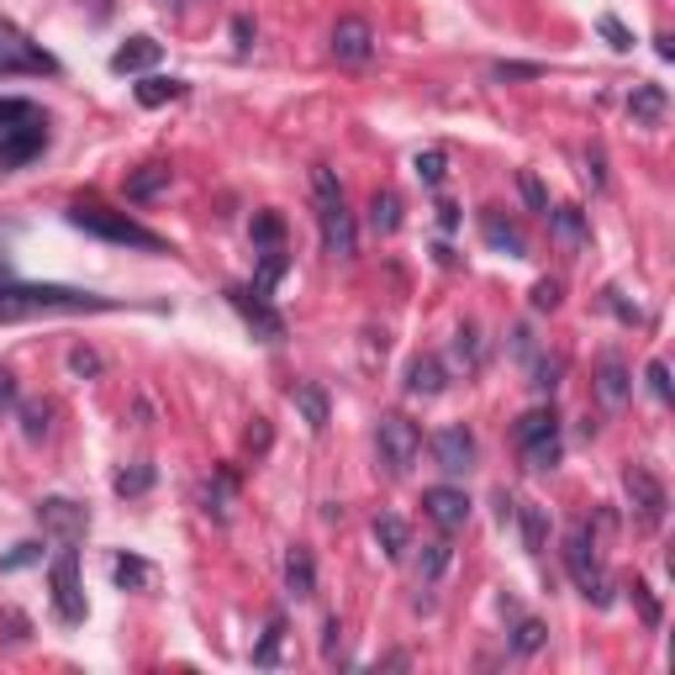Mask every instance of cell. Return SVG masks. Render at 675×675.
I'll use <instances>...</instances> for the list:
<instances>
[{
  "mask_svg": "<svg viewBox=\"0 0 675 675\" xmlns=\"http://www.w3.org/2000/svg\"><path fill=\"white\" fill-rule=\"evenodd\" d=\"M38 522H42V534H48V538H59V544H80L85 528H90V512H85L80 501H69V497H48V501H38Z\"/></svg>",
  "mask_w": 675,
  "mask_h": 675,
  "instance_id": "cell-10",
  "label": "cell"
},
{
  "mask_svg": "<svg viewBox=\"0 0 675 675\" xmlns=\"http://www.w3.org/2000/svg\"><path fill=\"white\" fill-rule=\"evenodd\" d=\"M422 512L433 517L443 534H454V528L470 522V497H464L459 486H428V491H422Z\"/></svg>",
  "mask_w": 675,
  "mask_h": 675,
  "instance_id": "cell-14",
  "label": "cell"
},
{
  "mask_svg": "<svg viewBox=\"0 0 675 675\" xmlns=\"http://www.w3.org/2000/svg\"><path fill=\"white\" fill-rule=\"evenodd\" d=\"M628 391H634V375H628V364L617 354H601L596 359V397H601V407H623L628 401Z\"/></svg>",
  "mask_w": 675,
  "mask_h": 675,
  "instance_id": "cell-16",
  "label": "cell"
},
{
  "mask_svg": "<svg viewBox=\"0 0 675 675\" xmlns=\"http://www.w3.org/2000/svg\"><path fill=\"white\" fill-rule=\"evenodd\" d=\"M32 559H42V549H38V544H17L11 555L0 559V570H21V565H32Z\"/></svg>",
  "mask_w": 675,
  "mask_h": 675,
  "instance_id": "cell-50",
  "label": "cell"
},
{
  "mask_svg": "<svg viewBox=\"0 0 675 675\" xmlns=\"http://www.w3.org/2000/svg\"><path fill=\"white\" fill-rule=\"evenodd\" d=\"M48 586H53V613L59 623L69 628H80L85 623V586H80V555H75V544H63L59 555H53V570H48Z\"/></svg>",
  "mask_w": 675,
  "mask_h": 675,
  "instance_id": "cell-6",
  "label": "cell"
},
{
  "mask_svg": "<svg viewBox=\"0 0 675 675\" xmlns=\"http://www.w3.org/2000/svg\"><path fill=\"white\" fill-rule=\"evenodd\" d=\"M148 486H154V464H127V470H117V480H111L117 497H143Z\"/></svg>",
  "mask_w": 675,
  "mask_h": 675,
  "instance_id": "cell-35",
  "label": "cell"
},
{
  "mask_svg": "<svg viewBox=\"0 0 675 675\" xmlns=\"http://www.w3.org/2000/svg\"><path fill=\"white\" fill-rule=\"evenodd\" d=\"M480 233H486V243H491L497 254H507V258H522V254H528V238H522V227H517V222H507L501 212H480Z\"/></svg>",
  "mask_w": 675,
  "mask_h": 675,
  "instance_id": "cell-20",
  "label": "cell"
},
{
  "mask_svg": "<svg viewBox=\"0 0 675 675\" xmlns=\"http://www.w3.org/2000/svg\"><path fill=\"white\" fill-rule=\"evenodd\" d=\"M370 227H375L380 238H391V233L401 227V196L397 190H375V196H370Z\"/></svg>",
  "mask_w": 675,
  "mask_h": 675,
  "instance_id": "cell-27",
  "label": "cell"
},
{
  "mask_svg": "<svg viewBox=\"0 0 675 675\" xmlns=\"http://www.w3.org/2000/svg\"><path fill=\"white\" fill-rule=\"evenodd\" d=\"M133 96H138V106L159 111V106H169V100L185 96V80H164V75H148V80L133 85Z\"/></svg>",
  "mask_w": 675,
  "mask_h": 675,
  "instance_id": "cell-26",
  "label": "cell"
},
{
  "mask_svg": "<svg viewBox=\"0 0 675 675\" xmlns=\"http://www.w3.org/2000/svg\"><path fill=\"white\" fill-rule=\"evenodd\" d=\"M517 522H522V544H528V555H544V534H549V522H544V507L522 501V507H517Z\"/></svg>",
  "mask_w": 675,
  "mask_h": 675,
  "instance_id": "cell-32",
  "label": "cell"
},
{
  "mask_svg": "<svg viewBox=\"0 0 675 675\" xmlns=\"http://www.w3.org/2000/svg\"><path fill=\"white\" fill-rule=\"evenodd\" d=\"M549 644V628L538 623V617H517V628H512V655H538Z\"/></svg>",
  "mask_w": 675,
  "mask_h": 675,
  "instance_id": "cell-33",
  "label": "cell"
},
{
  "mask_svg": "<svg viewBox=\"0 0 675 675\" xmlns=\"http://www.w3.org/2000/svg\"><path fill=\"white\" fill-rule=\"evenodd\" d=\"M412 169H418L422 185H443V175H449V159H443V154H418V164H412Z\"/></svg>",
  "mask_w": 675,
  "mask_h": 675,
  "instance_id": "cell-43",
  "label": "cell"
},
{
  "mask_svg": "<svg viewBox=\"0 0 675 675\" xmlns=\"http://www.w3.org/2000/svg\"><path fill=\"white\" fill-rule=\"evenodd\" d=\"M559 306V280H538L534 285V312H555Z\"/></svg>",
  "mask_w": 675,
  "mask_h": 675,
  "instance_id": "cell-47",
  "label": "cell"
},
{
  "mask_svg": "<svg viewBox=\"0 0 675 675\" xmlns=\"http://www.w3.org/2000/svg\"><path fill=\"white\" fill-rule=\"evenodd\" d=\"M454 359L464 364V370H480V333H476V327H459V338H454Z\"/></svg>",
  "mask_w": 675,
  "mask_h": 675,
  "instance_id": "cell-38",
  "label": "cell"
},
{
  "mask_svg": "<svg viewBox=\"0 0 675 675\" xmlns=\"http://www.w3.org/2000/svg\"><path fill=\"white\" fill-rule=\"evenodd\" d=\"M380 454H385V464H391V470H407V464H412V459L422 454L418 422H407V418H380Z\"/></svg>",
  "mask_w": 675,
  "mask_h": 675,
  "instance_id": "cell-11",
  "label": "cell"
},
{
  "mask_svg": "<svg viewBox=\"0 0 675 675\" xmlns=\"http://www.w3.org/2000/svg\"><path fill=\"white\" fill-rule=\"evenodd\" d=\"M443 385H449V370L438 354H418L407 364V397H443Z\"/></svg>",
  "mask_w": 675,
  "mask_h": 675,
  "instance_id": "cell-19",
  "label": "cell"
},
{
  "mask_svg": "<svg viewBox=\"0 0 675 675\" xmlns=\"http://www.w3.org/2000/svg\"><path fill=\"white\" fill-rule=\"evenodd\" d=\"M233 507H238V476L222 464V470H212L206 491H200V512L217 517V522H227V517H233Z\"/></svg>",
  "mask_w": 675,
  "mask_h": 675,
  "instance_id": "cell-18",
  "label": "cell"
},
{
  "mask_svg": "<svg viewBox=\"0 0 675 675\" xmlns=\"http://www.w3.org/2000/svg\"><path fill=\"white\" fill-rule=\"evenodd\" d=\"M375 544L385 559H401L407 555V522L401 517H375Z\"/></svg>",
  "mask_w": 675,
  "mask_h": 675,
  "instance_id": "cell-30",
  "label": "cell"
},
{
  "mask_svg": "<svg viewBox=\"0 0 675 675\" xmlns=\"http://www.w3.org/2000/svg\"><path fill=\"white\" fill-rule=\"evenodd\" d=\"M159 11H185V0H154Z\"/></svg>",
  "mask_w": 675,
  "mask_h": 675,
  "instance_id": "cell-59",
  "label": "cell"
},
{
  "mask_svg": "<svg viewBox=\"0 0 675 675\" xmlns=\"http://www.w3.org/2000/svg\"><path fill=\"white\" fill-rule=\"evenodd\" d=\"M649 391H655L659 401H671V364H665V359L649 364Z\"/></svg>",
  "mask_w": 675,
  "mask_h": 675,
  "instance_id": "cell-49",
  "label": "cell"
},
{
  "mask_svg": "<svg viewBox=\"0 0 675 675\" xmlns=\"http://www.w3.org/2000/svg\"><path fill=\"white\" fill-rule=\"evenodd\" d=\"M0 75H59V63L48 59L21 27L0 17Z\"/></svg>",
  "mask_w": 675,
  "mask_h": 675,
  "instance_id": "cell-7",
  "label": "cell"
},
{
  "mask_svg": "<svg viewBox=\"0 0 675 675\" xmlns=\"http://www.w3.org/2000/svg\"><path fill=\"white\" fill-rule=\"evenodd\" d=\"M233 42H238V53H248V48H254V21H248V17L233 21Z\"/></svg>",
  "mask_w": 675,
  "mask_h": 675,
  "instance_id": "cell-55",
  "label": "cell"
},
{
  "mask_svg": "<svg viewBox=\"0 0 675 675\" xmlns=\"http://www.w3.org/2000/svg\"><path fill=\"white\" fill-rule=\"evenodd\" d=\"M17 401H21V385H17V375H11V370L0 364V412H11Z\"/></svg>",
  "mask_w": 675,
  "mask_h": 675,
  "instance_id": "cell-52",
  "label": "cell"
},
{
  "mask_svg": "<svg viewBox=\"0 0 675 675\" xmlns=\"http://www.w3.org/2000/svg\"><path fill=\"white\" fill-rule=\"evenodd\" d=\"M538 63H497V80H538Z\"/></svg>",
  "mask_w": 675,
  "mask_h": 675,
  "instance_id": "cell-53",
  "label": "cell"
},
{
  "mask_svg": "<svg viewBox=\"0 0 675 675\" xmlns=\"http://www.w3.org/2000/svg\"><path fill=\"white\" fill-rule=\"evenodd\" d=\"M0 285H6V258H0Z\"/></svg>",
  "mask_w": 675,
  "mask_h": 675,
  "instance_id": "cell-60",
  "label": "cell"
},
{
  "mask_svg": "<svg viewBox=\"0 0 675 675\" xmlns=\"http://www.w3.org/2000/svg\"><path fill=\"white\" fill-rule=\"evenodd\" d=\"M343 655V628H338V617H327V628H322V659H338Z\"/></svg>",
  "mask_w": 675,
  "mask_h": 675,
  "instance_id": "cell-51",
  "label": "cell"
},
{
  "mask_svg": "<svg viewBox=\"0 0 675 675\" xmlns=\"http://www.w3.org/2000/svg\"><path fill=\"white\" fill-rule=\"evenodd\" d=\"M665 111H671L665 85H638L634 96H628V117H634L638 127H659V121H665Z\"/></svg>",
  "mask_w": 675,
  "mask_h": 675,
  "instance_id": "cell-21",
  "label": "cell"
},
{
  "mask_svg": "<svg viewBox=\"0 0 675 675\" xmlns=\"http://www.w3.org/2000/svg\"><path fill=\"white\" fill-rule=\"evenodd\" d=\"M586 164H591V169H586V175H591V185H607V175H601V148H591V154H586Z\"/></svg>",
  "mask_w": 675,
  "mask_h": 675,
  "instance_id": "cell-56",
  "label": "cell"
},
{
  "mask_svg": "<svg viewBox=\"0 0 675 675\" xmlns=\"http://www.w3.org/2000/svg\"><path fill=\"white\" fill-rule=\"evenodd\" d=\"M69 370L75 375H100V354L96 349H69Z\"/></svg>",
  "mask_w": 675,
  "mask_h": 675,
  "instance_id": "cell-48",
  "label": "cell"
},
{
  "mask_svg": "<svg viewBox=\"0 0 675 675\" xmlns=\"http://www.w3.org/2000/svg\"><path fill=\"white\" fill-rule=\"evenodd\" d=\"M433 459H438V470L443 476H464L470 464H476V433L470 428H438L433 433Z\"/></svg>",
  "mask_w": 675,
  "mask_h": 675,
  "instance_id": "cell-13",
  "label": "cell"
},
{
  "mask_svg": "<svg viewBox=\"0 0 675 675\" xmlns=\"http://www.w3.org/2000/svg\"><path fill=\"white\" fill-rule=\"evenodd\" d=\"M634 607H638V617H644V628H659V601H655V591L644 586V580H634Z\"/></svg>",
  "mask_w": 675,
  "mask_h": 675,
  "instance_id": "cell-41",
  "label": "cell"
},
{
  "mask_svg": "<svg viewBox=\"0 0 675 675\" xmlns=\"http://www.w3.org/2000/svg\"><path fill=\"white\" fill-rule=\"evenodd\" d=\"M291 401H296V412L306 418V428H312V433H322V428H327V418H333V407H327V391H322V385H296V391H291Z\"/></svg>",
  "mask_w": 675,
  "mask_h": 675,
  "instance_id": "cell-25",
  "label": "cell"
},
{
  "mask_svg": "<svg viewBox=\"0 0 675 675\" xmlns=\"http://www.w3.org/2000/svg\"><path fill=\"white\" fill-rule=\"evenodd\" d=\"M111 580H117V591H154L159 570H154L143 555H117L111 559Z\"/></svg>",
  "mask_w": 675,
  "mask_h": 675,
  "instance_id": "cell-22",
  "label": "cell"
},
{
  "mask_svg": "<svg viewBox=\"0 0 675 675\" xmlns=\"http://www.w3.org/2000/svg\"><path fill=\"white\" fill-rule=\"evenodd\" d=\"M280 238H285V222H280L275 212H258V217H254V243H264V248H280Z\"/></svg>",
  "mask_w": 675,
  "mask_h": 675,
  "instance_id": "cell-40",
  "label": "cell"
},
{
  "mask_svg": "<svg viewBox=\"0 0 675 675\" xmlns=\"http://www.w3.org/2000/svg\"><path fill=\"white\" fill-rule=\"evenodd\" d=\"M623 491L634 501V517L644 528H659L665 522V486L655 480V470H644V464H628L623 470Z\"/></svg>",
  "mask_w": 675,
  "mask_h": 675,
  "instance_id": "cell-9",
  "label": "cell"
},
{
  "mask_svg": "<svg viewBox=\"0 0 675 675\" xmlns=\"http://www.w3.org/2000/svg\"><path fill=\"white\" fill-rule=\"evenodd\" d=\"M517 438V454L528 470H555L559 454H565V443H559V412L555 407H534V412H522L512 428Z\"/></svg>",
  "mask_w": 675,
  "mask_h": 675,
  "instance_id": "cell-4",
  "label": "cell"
},
{
  "mask_svg": "<svg viewBox=\"0 0 675 675\" xmlns=\"http://www.w3.org/2000/svg\"><path fill=\"white\" fill-rule=\"evenodd\" d=\"M17 418H21V438L27 443H42L48 428H53V407L48 401H17Z\"/></svg>",
  "mask_w": 675,
  "mask_h": 675,
  "instance_id": "cell-28",
  "label": "cell"
},
{
  "mask_svg": "<svg viewBox=\"0 0 675 675\" xmlns=\"http://www.w3.org/2000/svg\"><path fill=\"white\" fill-rule=\"evenodd\" d=\"M90 17L106 21V17H111V0H90Z\"/></svg>",
  "mask_w": 675,
  "mask_h": 675,
  "instance_id": "cell-58",
  "label": "cell"
},
{
  "mask_svg": "<svg viewBox=\"0 0 675 675\" xmlns=\"http://www.w3.org/2000/svg\"><path fill=\"white\" fill-rule=\"evenodd\" d=\"M164 185H169V164H143L138 175L127 179V196H133V200H148V196H159Z\"/></svg>",
  "mask_w": 675,
  "mask_h": 675,
  "instance_id": "cell-29",
  "label": "cell"
},
{
  "mask_svg": "<svg viewBox=\"0 0 675 675\" xmlns=\"http://www.w3.org/2000/svg\"><path fill=\"white\" fill-rule=\"evenodd\" d=\"M42 148H48V121L0 133V175H11V169H21V164H32Z\"/></svg>",
  "mask_w": 675,
  "mask_h": 675,
  "instance_id": "cell-12",
  "label": "cell"
},
{
  "mask_svg": "<svg viewBox=\"0 0 675 675\" xmlns=\"http://www.w3.org/2000/svg\"><path fill=\"white\" fill-rule=\"evenodd\" d=\"M449 559H454V549L443 544V538H433V544H422V559H418V580L422 586H433L443 570H449Z\"/></svg>",
  "mask_w": 675,
  "mask_h": 675,
  "instance_id": "cell-31",
  "label": "cell"
},
{
  "mask_svg": "<svg viewBox=\"0 0 675 675\" xmlns=\"http://www.w3.org/2000/svg\"><path fill=\"white\" fill-rule=\"evenodd\" d=\"M375 53V32H370V21L364 17H343L333 27V59L338 63H364Z\"/></svg>",
  "mask_w": 675,
  "mask_h": 675,
  "instance_id": "cell-15",
  "label": "cell"
},
{
  "mask_svg": "<svg viewBox=\"0 0 675 675\" xmlns=\"http://www.w3.org/2000/svg\"><path fill=\"white\" fill-rule=\"evenodd\" d=\"M159 42L154 38H133V42H121L117 53H111V69H117V75H143V69H154V63H159Z\"/></svg>",
  "mask_w": 675,
  "mask_h": 675,
  "instance_id": "cell-23",
  "label": "cell"
},
{
  "mask_svg": "<svg viewBox=\"0 0 675 675\" xmlns=\"http://www.w3.org/2000/svg\"><path fill=\"white\" fill-rule=\"evenodd\" d=\"M227 301L254 327V338H264V343H280L285 338V317L270 306V291H258V285H227Z\"/></svg>",
  "mask_w": 675,
  "mask_h": 675,
  "instance_id": "cell-8",
  "label": "cell"
},
{
  "mask_svg": "<svg viewBox=\"0 0 675 675\" xmlns=\"http://www.w3.org/2000/svg\"><path fill=\"white\" fill-rule=\"evenodd\" d=\"M121 301L96 296V291H75V285H0V322H27L48 317V312H117Z\"/></svg>",
  "mask_w": 675,
  "mask_h": 675,
  "instance_id": "cell-1",
  "label": "cell"
},
{
  "mask_svg": "<svg viewBox=\"0 0 675 675\" xmlns=\"http://www.w3.org/2000/svg\"><path fill=\"white\" fill-rule=\"evenodd\" d=\"M270 438H275L270 433V418H254V428H248V438H243V449H248L254 459H264L270 454Z\"/></svg>",
  "mask_w": 675,
  "mask_h": 675,
  "instance_id": "cell-44",
  "label": "cell"
},
{
  "mask_svg": "<svg viewBox=\"0 0 675 675\" xmlns=\"http://www.w3.org/2000/svg\"><path fill=\"white\" fill-rule=\"evenodd\" d=\"M565 570H570V580L580 586L586 601H596V607L613 601V580H607V570H601V555H596V544H591L586 528H576V534L565 538Z\"/></svg>",
  "mask_w": 675,
  "mask_h": 675,
  "instance_id": "cell-5",
  "label": "cell"
},
{
  "mask_svg": "<svg viewBox=\"0 0 675 675\" xmlns=\"http://www.w3.org/2000/svg\"><path fill=\"white\" fill-rule=\"evenodd\" d=\"M27 634H32V623H27V613H17V607H6V613H0V638H6V644H21Z\"/></svg>",
  "mask_w": 675,
  "mask_h": 675,
  "instance_id": "cell-42",
  "label": "cell"
},
{
  "mask_svg": "<svg viewBox=\"0 0 675 675\" xmlns=\"http://www.w3.org/2000/svg\"><path fill=\"white\" fill-rule=\"evenodd\" d=\"M285 275V248H264V258H258V291H270V285H275V280Z\"/></svg>",
  "mask_w": 675,
  "mask_h": 675,
  "instance_id": "cell-39",
  "label": "cell"
},
{
  "mask_svg": "<svg viewBox=\"0 0 675 675\" xmlns=\"http://www.w3.org/2000/svg\"><path fill=\"white\" fill-rule=\"evenodd\" d=\"M285 591L291 596L317 591V565H312V549H306V544H296V549L285 555Z\"/></svg>",
  "mask_w": 675,
  "mask_h": 675,
  "instance_id": "cell-24",
  "label": "cell"
},
{
  "mask_svg": "<svg viewBox=\"0 0 675 675\" xmlns=\"http://www.w3.org/2000/svg\"><path fill=\"white\" fill-rule=\"evenodd\" d=\"M601 38L613 42L617 53H628V48H634V38H628V27H623L617 17H601Z\"/></svg>",
  "mask_w": 675,
  "mask_h": 675,
  "instance_id": "cell-45",
  "label": "cell"
},
{
  "mask_svg": "<svg viewBox=\"0 0 675 675\" xmlns=\"http://www.w3.org/2000/svg\"><path fill=\"white\" fill-rule=\"evenodd\" d=\"M559 370H565L559 359H538V364H534V385H538V391H555V385H559Z\"/></svg>",
  "mask_w": 675,
  "mask_h": 675,
  "instance_id": "cell-46",
  "label": "cell"
},
{
  "mask_svg": "<svg viewBox=\"0 0 675 675\" xmlns=\"http://www.w3.org/2000/svg\"><path fill=\"white\" fill-rule=\"evenodd\" d=\"M32 121H48L38 106H32V100L0 96V133H11V127H32Z\"/></svg>",
  "mask_w": 675,
  "mask_h": 675,
  "instance_id": "cell-34",
  "label": "cell"
},
{
  "mask_svg": "<svg viewBox=\"0 0 675 675\" xmlns=\"http://www.w3.org/2000/svg\"><path fill=\"white\" fill-rule=\"evenodd\" d=\"M280 644H285V623L280 617H270V628H264V638H258V649H254V665H280Z\"/></svg>",
  "mask_w": 675,
  "mask_h": 675,
  "instance_id": "cell-36",
  "label": "cell"
},
{
  "mask_svg": "<svg viewBox=\"0 0 675 675\" xmlns=\"http://www.w3.org/2000/svg\"><path fill=\"white\" fill-rule=\"evenodd\" d=\"M312 196H317V227H322V254L327 258H354L359 254V227H354V212L343 200V185L327 164L312 169Z\"/></svg>",
  "mask_w": 675,
  "mask_h": 675,
  "instance_id": "cell-2",
  "label": "cell"
},
{
  "mask_svg": "<svg viewBox=\"0 0 675 675\" xmlns=\"http://www.w3.org/2000/svg\"><path fill=\"white\" fill-rule=\"evenodd\" d=\"M607 301H613V312H617V317H623V322H638V306H634V301H628V296H623L617 285H613V291H607Z\"/></svg>",
  "mask_w": 675,
  "mask_h": 675,
  "instance_id": "cell-54",
  "label": "cell"
},
{
  "mask_svg": "<svg viewBox=\"0 0 675 675\" xmlns=\"http://www.w3.org/2000/svg\"><path fill=\"white\" fill-rule=\"evenodd\" d=\"M517 190H522V200H528V212L549 217V190H544V179H538L534 169H522V175H517Z\"/></svg>",
  "mask_w": 675,
  "mask_h": 675,
  "instance_id": "cell-37",
  "label": "cell"
},
{
  "mask_svg": "<svg viewBox=\"0 0 675 675\" xmlns=\"http://www.w3.org/2000/svg\"><path fill=\"white\" fill-rule=\"evenodd\" d=\"M69 222L90 233L100 243H117V248H143V254H169V243L159 233H148L143 222H133L127 212H111V206H96V200H80V206H69Z\"/></svg>",
  "mask_w": 675,
  "mask_h": 675,
  "instance_id": "cell-3",
  "label": "cell"
},
{
  "mask_svg": "<svg viewBox=\"0 0 675 675\" xmlns=\"http://www.w3.org/2000/svg\"><path fill=\"white\" fill-rule=\"evenodd\" d=\"M438 222H443V227L454 233V227H459V212H454V206H438Z\"/></svg>",
  "mask_w": 675,
  "mask_h": 675,
  "instance_id": "cell-57",
  "label": "cell"
},
{
  "mask_svg": "<svg viewBox=\"0 0 675 675\" xmlns=\"http://www.w3.org/2000/svg\"><path fill=\"white\" fill-rule=\"evenodd\" d=\"M549 233L565 254H580L591 243V227H586V212L580 206H549Z\"/></svg>",
  "mask_w": 675,
  "mask_h": 675,
  "instance_id": "cell-17",
  "label": "cell"
}]
</instances>
